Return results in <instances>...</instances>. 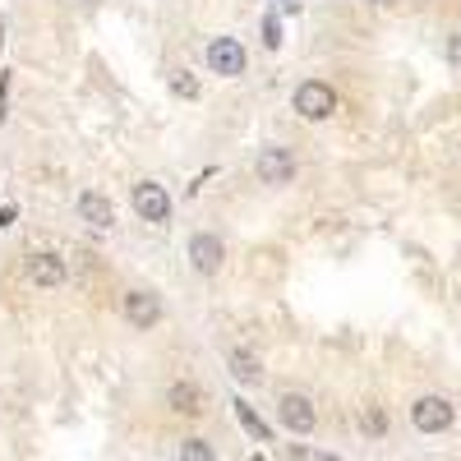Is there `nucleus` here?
Segmentation results:
<instances>
[{
    "label": "nucleus",
    "mask_w": 461,
    "mask_h": 461,
    "mask_svg": "<svg viewBox=\"0 0 461 461\" xmlns=\"http://www.w3.org/2000/svg\"><path fill=\"white\" fill-rule=\"evenodd\" d=\"M360 429L369 433V439H383V433H388V411H383V406H365V411H360Z\"/></svg>",
    "instance_id": "2eb2a0df"
},
{
    "label": "nucleus",
    "mask_w": 461,
    "mask_h": 461,
    "mask_svg": "<svg viewBox=\"0 0 461 461\" xmlns=\"http://www.w3.org/2000/svg\"><path fill=\"white\" fill-rule=\"evenodd\" d=\"M120 318L129 323L134 333H152L161 318H167V309H161V295L148 291V286H129L120 295Z\"/></svg>",
    "instance_id": "7ed1b4c3"
},
{
    "label": "nucleus",
    "mask_w": 461,
    "mask_h": 461,
    "mask_svg": "<svg viewBox=\"0 0 461 461\" xmlns=\"http://www.w3.org/2000/svg\"><path fill=\"white\" fill-rule=\"evenodd\" d=\"M171 93L185 97V102H194V97H199V78L189 74V70H176V74H171Z\"/></svg>",
    "instance_id": "dca6fc26"
},
{
    "label": "nucleus",
    "mask_w": 461,
    "mask_h": 461,
    "mask_svg": "<svg viewBox=\"0 0 461 461\" xmlns=\"http://www.w3.org/2000/svg\"><path fill=\"white\" fill-rule=\"evenodd\" d=\"M235 420H240V424H245V429L254 433V439H259V443H273V429H268V424L259 420V411H254V406H250L245 397H240V401H235Z\"/></svg>",
    "instance_id": "ddd939ff"
},
{
    "label": "nucleus",
    "mask_w": 461,
    "mask_h": 461,
    "mask_svg": "<svg viewBox=\"0 0 461 461\" xmlns=\"http://www.w3.org/2000/svg\"><path fill=\"white\" fill-rule=\"evenodd\" d=\"M203 61H208V70L217 74V78H240L250 70V51H245V42L240 37H212L208 46H203Z\"/></svg>",
    "instance_id": "423d86ee"
},
{
    "label": "nucleus",
    "mask_w": 461,
    "mask_h": 461,
    "mask_svg": "<svg viewBox=\"0 0 461 461\" xmlns=\"http://www.w3.org/2000/svg\"><path fill=\"white\" fill-rule=\"evenodd\" d=\"M263 42H268V46H273V51L282 46V23H277L273 14H268V19H263Z\"/></svg>",
    "instance_id": "a211bd4d"
},
{
    "label": "nucleus",
    "mask_w": 461,
    "mask_h": 461,
    "mask_svg": "<svg viewBox=\"0 0 461 461\" xmlns=\"http://www.w3.org/2000/svg\"><path fill=\"white\" fill-rule=\"evenodd\" d=\"M14 217H19V208H14V203H10V208H0V231L14 226Z\"/></svg>",
    "instance_id": "6ab92c4d"
},
{
    "label": "nucleus",
    "mask_w": 461,
    "mask_h": 461,
    "mask_svg": "<svg viewBox=\"0 0 461 461\" xmlns=\"http://www.w3.org/2000/svg\"><path fill=\"white\" fill-rule=\"evenodd\" d=\"M176 461H217V452H212V443H208V439H180Z\"/></svg>",
    "instance_id": "4468645a"
},
{
    "label": "nucleus",
    "mask_w": 461,
    "mask_h": 461,
    "mask_svg": "<svg viewBox=\"0 0 461 461\" xmlns=\"http://www.w3.org/2000/svg\"><path fill=\"white\" fill-rule=\"evenodd\" d=\"M277 420H282V429H291V433H314L318 411H314V401H309L305 392H282V397H277Z\"/></svg>",
    "instance_id": "1a4fd4ad"
},
{
    "label": "nucleus",
    "mask_w": 461,
    "mask_h": 461,
    "mask_svg": "<svg viewBox=\"0 0 461 461\" xmlns=\"http://www.w3.org/2000/svg\"><path fill=\"white\" fill-rule=\"evenodd\" d=\"M23 277H29V286H37V291H56V286L70 282V263H65L61 254L42 250V254L23 259Z\"/></svg>",
    "instance_id": "6e6552de"
},
{
    "label": "nucleus",
    "mask_w": 461,
    "mask_h": 461,
    "mask_svg": "<svg viewBox=\"0 0 461 461\" xmlns=\"http://www.w3.org/2000/svg\"><path fill=\"white\" fill-rule=\"evenodd\" d=\"M337 106H342L337 88L323 84V78H300L295 93H291V111L300 116V120H314V125H318V120H333Z\"/></svg>",
    "instance_id": "f257e3e1"
},
{
    "label": "nucleus",
    "mask_w": 461,
    "mask_h": 461,
    "mask_svg": "<svg viewBox=\"0 0 461 461\" xmlns=\"http://www.w3.org/2000/svg\"><path fill=\"white\" fill-rule=\"evenodd\" d=\"M416 5H433V0H416Z\"/></svg>",
    "instance_id": "412c9836"
},
{
    "label": "nucleus",
    "mask_w": 461,
    "mask_h": 461,
    "mask_svg": "<svg viewBox=\"0 0 461 461\" xmlns=\"http://www.w3.org/2000/svg\"><path fill=\"white\" fill-rule=\"evenodd\" d=\"M129 208H134L139 222L167 226L171 212H176V199H171V189L161 185V180H134V185H129Z\"/></svg>",
    "instance_id": "f03ea898"
},
{
    "label": "nucleus",
    "mask_w": 461,
    "mask_h": 461,
    "mask_svg": "<svg viewBox=\"0 0 461 461\" xmlns=\"http://www.w3.org/2000/svg\"><path fill=\"white\" fill-rule=\"evenodd\" d=\"M185 259H189V268H194L199 277H217L226 268V240L217 231H194L185 240Z\"/></svg>",
    "instance_id": "20e7f679"
},
{
    "label": "nucleus",
    "mask_w": 461,
    "mask_h": 461,
    "mask_svg": "<svg viewBox=\"0 0 461 461\" xmlns=\"http://www.w3.org/2000/svg\"><path fill=\"white\" fill-rule=\"evenodd\" d=\"M443 61L461 74V29H452V33H448V42H443Z\"/></svg>",
    "instance_id": "f3484780"
},
{
    "label": "nucleus",
    "mask_w": 461,
    "mask_h": 461,
    "mask_svg": "<svg viewBox=\"0 0 461 461\" xmlns=\"http://www.w3.org/2000/svg\"><path fill=\"white\" fill-rule=\"evenodd\" d=\"M411 424L420 433H448L457 424V406L443 392H424V397L411 401Z\"/></svg>",
    "instance_id": "0eeeda50"
},
{
    "label": "nucleus",
    "mask_w": 461,
    "mask_h": 461,
    "mask_svg": "<svg viewBox=\"0 0 461 461\" xmlns=\"http://www.w3.org/2000/svg\"><path fill=\"white\" fill-rule=\"evenodd\" d=\"M295 171H300V161H295V152L282 148V144H268V148H259V157H254V176H259V185H268V189H286V185L295 180Z\"/></svg>",
    "instance_id": "39448f33"
},
{
    "label": "nucleus",
    "mask_w": 461,
    "mask_h": 461,
    "mask_svg": "<svg viewBox=\"0 0 461 461\" xmlns=\"http://www.w3.org/2000/svg\"><path fill=\"white\" fill-rule=\"evenodd\" d=\"M167 406L176 416L194 420V416H203V388L194 383V378H176V383L167 388Z\"/></svg>",
    "instance_id": "9b49d317"
},
{
    "label": "nucleus",
    "mask_w": 461,
    "mask_h": 461,
    "mask_svg": "<svg viewBox=\"0 0 461 461\" xmlns=\"http://www.w3.org/2000/svg\"><path fill=\"white\" fill-rule=\"evenodd\" d=\"M226 369H231V378H235V383H240V388H259V383H263V378H268V369H263V360H259V356H250V350H245V346H235V350H231V356H226Z\"/></svg>",
    "instance_id": "f8f14e48"
},
{
    "label": "nucleus",
    "mask_w": 461,
    "mask_h": 461,
    "mask_svg": "<svg viewBox=\"0 0 461 461\" xmlns=\"http://www.w3.org/2000/svg\"><path fill=\"white\" fill-rule=\"evenodd\" d=\"M74 212H78V222H88L93 231H111L116 226V203L106 199L102 189H84L78 203H74Z\"/></svg>",
    "instance_id": "9d476101"
},
{
    "label": "nucleus",
    "mask_w": 461,
    "mask_h": 461,
    "mask_svg": "<svg viewBox=\"0 0 461 461\" xmlns=\"http://www.w3.org/2000/svg\"><path fill=\"white\" fill-rule=\"evenodd\" d=\"M360 5H369V10H392L397 0H360Z\"/></svg>",
    "instance_id": "aec40b11"
}]
</instances>
